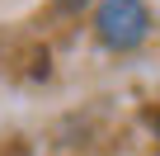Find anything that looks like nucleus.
Wrapping results in <instances>:
<instances>
[{"instance_id": "f257e3e1", "label": "nucleus", "mask_w": 160, "mask_h": 156, "mask_svg": "<svg viewBox=\"0 0 160 156\" xmlns=\"http://www.w3.org/2000/svg\"><path fill=\"white\" fill-rule=\"evenodd\" d=\"M94 29H99V43H104V47L127 52V47L146 43V33H151V14H146L141 0H104L99 14H94Z\"/></svg>"}, {"instance_id": "f03ea898", "label": "nucleus", "mask_w": 160, "mask_h": 156, "mask_svg": "<svg viewBox=\"0 0 160 156\" xmlns=\"http://www.w3.org/2000/svg\"><path fill=\"white\" fill-rule=\"evenodd\" d=\"M57 5H61V10H85L90 0H57Z\"/></svg>"}, {"instance_id": "7ed1b4c3", "label": "nucleus", "mask_w": 160, "mask_h": 156, "mask_svg": "<svg viewBox=\"0 0 160 156\" xmlns=\"http://www.w3.org/2000/svg\"><path fill=\"white\" fill-rule=\"evenodd\" d=\"M155 132H160V118H155Z\"/></svg>"}]
</instances>
